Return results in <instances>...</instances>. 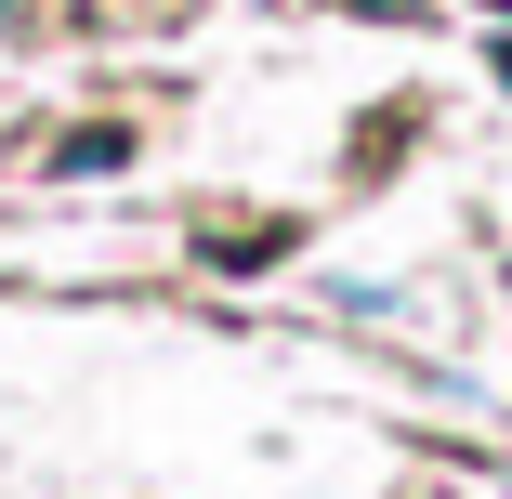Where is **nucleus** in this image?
I'll return each instance as SVG.
<instances>
[{
	"label": "nucleus",
	"instance_id": "nucleus-1",
	"mask_svg": "<svg viewBox=\"0 0 512 499\" xmlns=\"http://www.w3.org/2000/svg\"><path fill=\"white\" fill-rule=\"evenodd\" d=\"M355 14H421V0H355Z\"/></svg>",
	"mask_w": 512,
	"mask_h": 499
},
{
	"label": "nucleus",
	"instance_id": "nucleus-2",
	"mask_svg": "<svg viewBox=\"0 0 512 499\" xmlns=\"http://www.w3.org/2000/svg\"><path fill=\"white\" fill-rule=\"evenodd\" d=\"M486 14H512V0H486Z\"/></svg>",
	"mask_w": 512,
	"mask_h": 499
}]
</instances>
